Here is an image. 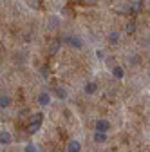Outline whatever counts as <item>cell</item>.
Instances as JSON below:
<instances>
[{"mask_svg":"<svg viewBox=\"0 0 150 152\" xmlns=\"http://www.w3.org/2000/svg\"><path fill=\"white\" fill-rule=\"evenodd\" d=\"M92 140H94L96 143H105V141L108 140V136H107V132H98V130H94V136H92Z\"/></svg>","mask_w":150,"mask_h":152,"instance_id":"10","label":"cell"},{"mask_svg":"<svg viewBox=\"0 0 150 152\" xmlns=\"http://www.w3.org/2000/svg\"><path fill=\"white\" fill-rule=\"evenodd\" d=\"M54 94H56V98H58V100H67V91L63 87H56Z\"/></svg>","mask_w":150,"mask_h":152,"instance_id":"12","label":"cell"},{"mask_svg":"<svg viewBox=\"0 0 150 152\" xmlns=\"http://www.w3.org/2000/svg\"><path fill=\"white\" fill-rule=\"evenodd\" d=\"M112 76H114L116 80H123L125 78V69L121 65H114L112 67Z\"/></svg>","mask_w":150,"mask_h":152,"instance_id":"8","label":"cell"},{"mask_svg":"<svg viewBox=\"0 0 150 152\" xmlns=\"http://www.w3.org/2000/svg\"><path fill=\"white\" fill-rule=\"evenodd\" d=\"M63 40H65L67 45H71V47H74V49H78V51L83 49V40H82L80 36H65Z\"/></svg>","mask_w":150,"mask_h":152,"instance_id":"2","label":"cell"},{"mask_svg":"<svg viewBox=\"0 0 150 152\" xmlns=\"http://www.w3.org/2000/svg\"><path fill=\"white\" fill-rule=\"evenodd\" d=\"M128 64L132 65V67H138L141 64V58H139L138 54H132V56H128Z\"/></svg>","mask_w":150,"mask_h":152,"instance_id":"13","label":"cell"},{"mask_svg":"<svg viewBox=\"0 0 150 152\" xmlns=\"http://www.w3.org/2000/svg\"><path fill=\"white\" fill-rule=\"evenodd\" d=\"M36 102H38L40 107H47L52 102V94L51 92H40L38 96H36Z\"/></svg>","mask_w":150,"mask_h":152,"instance_id":"4","label":"cell"},{"mask_svg":"<svg viewBox=\"0 0 150 152\" xmlns=\"http://www.w3.org/2000/svg\"><path fill=\"white\" fill-rule=\"evenodd\" d=\"M96 56H98V60H103V58H105V53H103L101 49H98V51H96Z\"/></svg>","mask_w":150,"mask_h":152,"instance_id":"17","label":"cell"},{"mask_svg":"<svg viewBox=\"0 0 150 152\" xmlns=\"http://www.w3.org/2000/svg\"><path fill=\"white\" fill-rule=\"evenodd\" d=\"M94 130H98V132H108L110 130V121L108 120H103V118L96 120L94 121Z\"/></svg>","mask_w":150,"mask_h":152,"instance_id":"3","label":"cell"},{"mask_svg":"<svg viewBox=\"0 0 150 152\" xmlns=\"http://www.w3.org/2000/svg\"><path fill=\"white\" fill-rule=\"evenodd\" d=\"M24 152H38V148H36L34 143H27V145L24 147Z\"/></svg>","mask_w":150,"mask_h":152,"instance_id":"14","label":"cell"},{"mask_svg":"<svg viewBox=\"0 0 150 152\" xmlns=\"http://www.w3.org/2000/svg\"><path fill=\"white\" fill-rule=\"evenodd\" d=\"M92 2H94V0H92Z\"/></svg>","mask_w":150,"mask_h":152,"instance_id":"18","label":"cell"},{"mask_svg":"<svg viewBox=\"0 0 150 152\" xmlns=\"http://www.w3.org/2000/svg\"><path fill=\"white\" fill-rule=\"evenodd\" d=\"M108 44H112V45L119 44V33L118 31H110L108 33Z\"/></svg>","mask_w":150,"mask_h":152,"instance_id":"11","label":"cell"},{"mask_svg":"<svg viewBox=\"0 0 150 152\" xmlns=\"http://www.w3.org/2000/svg\"><path fill=\"white\" fill-rule=\"evenodd\" d=\"M134 31H136V24H134V22H130V24H127V33H128V34H132Z\"/></svg>","mask_w":150,"mask_h":152,"instance_id":"15","label":"cell"},{"mask_svg":"<svg viewBox=\"0 0 150 152\" xmlns=\"http://www.w3.org/2000/svg\"><path fill=\"white\" fill-rule=\"evenodd\" d=\"M67 152H82V143L78 140H71L67 143Z\"/></svg>","mask_w":150,"mask_h":152,"instance_id":"7","label":"cell"},{"mask_svg":"<svg viewBox=\"0 0 150 152\" xmlns=\"http://www.w3.org/2000/svg\"><path fill=\"white\" fill-rule=\"evenodd\" d=\"M98 89H100V87H98L96 82H87L85 87H83V92L87 94V96H94V94L98 92Z\"/></svg>","mask_w":150,"mask_h":152,"instance_id":"5","label":"cell"},{"mask_svg":"<svg viewBox=\"0 0 150 152\" xmlns=\"http://www.w3.org/2000/svg\"><path fill=\"white\" fill-rule=\"evenodd\" d=\"M58 45H60V42H54V44L51 45V54H54V53H56V49H58Z\"/></svg>","mask_w":150,"mask_h":152,"instance_id":"16","label":"cell"},{"mask_svg":"<svg viewBox=\"0 0 150 152\" xmlns=\"http://www.w3.org/2000/svg\"><path fill=\"white\" fill-rule=\"evenodd\" d=\"M11 107V96H7V94H2L0 96V110H6Z\"/></svg>","mask_w":150,"mask_h":152,"instance_id":"9","label":"cell"},{"mask_svg":"<svg viewBox=\"0 0 150 152\" xmlns=\"http://www.w3.org/2000/svg\"><path fill=\"white\" fill-rule=\"evenodd\" d=\"M13 141V134L9 130H0V145H9Z\"/></svg>","mask_w":150,"mask_h":152,"instance_id":"6","label":"cell"},{"mask_svg":"<svg viewBox=\"0 0 150 152\" xmlns=\"http://www.w3.org/2000/svg\"><path fill=\"white\" fill-rule=\"evenodd\" d=\"M40 125H42V112H36V114H33L31 116V121H29V132L31 134H34L36 130L40 129Z\"/></svg>","mask_w":150,"mask_h":152,"instance_id":"1","label":"cell"}]
</instances>
